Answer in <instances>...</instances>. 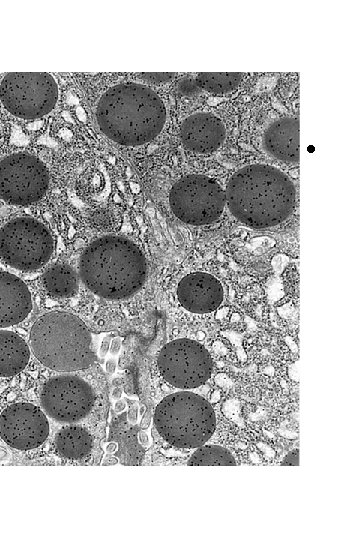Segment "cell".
Wrapping results in <instances>:
<instances>
[{
	"mask_svg": "<svg viewBox=\"0 0 360 540\" xmlns=\"http://www.w3.org/2000/svg\"><path fill=\"white\" fill-rule=\"evenodd\" d=\"M295 186L276 167L252 164L239 169L227 183L226 205L241 223L255 229L285 221L295 205Z\"/></svg>",
	"mask_w": 360,
	"mask_h": 540,
	"instance_id": "6da1fadb",
	"label": "cell"
},
{
	"mask_svg": "<svg viewBox=\"0 0 360 540\" xmlns=\"http://www.w3.org/2000/svg\"><path fill=\"white\" fill-rule=\"evenodd\" d=\"M102 133L124 146H139L153 140L164 127L166 108L149 87L121 83L107 89L96 107Z\"/></svg>",
	"mask_w": 360,
	"mask_h": 540,
	"instance_id": "7a4b0ae2",
	"label": "cell"
},
{
	"mask_svg": "<svg viewBox=\"0 0 360 540\" xmlns=\"http://www.w3.org/2000/svg\"><path fill=\"white\" fill-rule=\"evenodd\" d=\"M83 284L108 300H123L134 295L147 275L142 251L128 238L104 236L83 251L79 263Z\"/></svg>",
	"mask_w": 360,
	"mask_h": 540,
	"instance_id": "3957f363",
	"label": "cell"
},
{
	"mask_svg": "<svg viewBox=\"0 0 360 540\" xmlns=\"http://www.w3.org/2000/svg\"><path fill=\"white\" fill-rule=\"evenodd\" d=\"M29 342L37 360L56 371L87 368L94 358L88 328L80 318L64 311L39 317L31 328Z\"/></svg>",
	"mask_w": 360,
	"mask_h": 540,
	"instance_id": "277c9868",
	"label": "cell"
},
{
	"mask_svg": "<svg viewBox=\"0 0 360 540\" xmlns=\"http://www.w3.org/2000/svg\"><path fill=\"white\" fill-rule=\"evenodd\" d=\"M154 425L158 435L173 447L198 448L211 438L216 415L211 403L201 395L179 391L158 403Z\"/></svg>",
	"mask_w": 360,
	"mask_h": 540,
	"instance_id": "5b68a950",
	"label": "cell"
},
{
	"mask_svg": "<svg viewBox=\"0 0 360 540\" xmlns=\"http://www.w3.org/2000/svg\"><path fill=\"white\" fill-rule=\"evenodd\" d=\"M58 86L48 73L14 72L0 82V101L12 115L21 119H36L55 107Z\"/></svg>",
	"mask_w": 360,
	"mask_h": 540,
	"instance_id": "8992f818",
	"label": "cell"
},
{
	"mask_svg": "<svg viewBox=\"0 0 360 540\" xmlns=\"http://www.w3.org/2000/svg\"><path fill=\"white\" fill-rule=\"evenodd\" d=\"M52 252L50 233L33 218H15L0 230V258L15 269H38L49 260Z\"/></svg>",
	"mask_w": 360,
	"mask_h": 540,
	"instance_id": "52a82bcc",
	"label": "cell"
},
{
	"mask_svg": "<svg viewBox=\"0 0 360 540\" xmlns=\"http://www.w3.org/2000/svg\"><path fill=\"white\" fill-rule=\"evenodd\" d=\"M172 213L190 225H205L216 221L226 206L225 191L214 179L189 174L179 179L169 193Z\"/></svg>",
	"mask_w": 360,
	"mask_h": 540,
	"instance_id": "ba28073f",
	"label": "cell"
},
{
	"mask_svg": "<svg viewBox=\"0 0 360 540\" xmlns=\"http://www.w3.org/2000/svg\"><path fill=\"white\" fill-rule=\"evenodd\" d=\"M157 367L168 385L179 389L202 386L212 373V358L200 343L187 338L168 342L160 350Z\"/></svg>",
	"mask_w": 360,
	"mask_h": 540,
	"instance_id": "9c48e42d",
	"label": "cell"
},
{
	"mask_svg": "<svg viewBox=\"0 0 360 540\" xmlns=\"http://www.w3.org/2000/svg\"><path fill=\"white\" fill-rule=\"evenodd\" d=\"M46 166L31 154L18 152L0 161V198L11 205H29L47 192Z\"/></svg>",
	"mask_w": 360,
	"mask_h": 540,
	"instance_id": "30bf717a",
	"label": "cell"
},
{
	"mask_svg": "<svg viewBox=\"0 0 360 540\" xmlns=\"http://www.w3.org/2000/svg\"><path fill=\"white\" fill-rule=\"evenodd\" d=\"M42 408L52 419L73 423L85 418L95 403L92 387L74 375H58L43 383L40 390Z\"/></svg>",
	"mask_w": 360,
	"mask_h": 540,
	"instance_id": "8fae6325",
	"label": "cell"
},
{
	"mask_svg": "<svg viewBox=\"0 0 360 540\" xmlns=\"http://www.w3.org/2000/svg\"><path fill=\"white\" fill-rule=\"evenodd\" d=\"M48 434V419L34 404L14 403L0 414V437L12 448L35 449L45 442Z\"/></svg>",
	"mask_w": 360,
	"mask_h": 540,
	"instance_id": "7c38bea8",
	"label": "cell"
},
{
	"mask_svg": "<svg viewBox=\"0 0 360 540\" xmlns=\"http://www.w3.org/2000/svg\"><path fill=\"white\" fill-rule=\"evenodd\" d=\"M176 300L188 312L206 314L223 301V287L213 275L195 271L182 277L176 286Z\"/></svg>",
	"mask_w": 360,
	"mask_h": 540,
	"instance_id": "4fadbf2b",
	"label": "cell"
},
{
	"mask_svg": "<svg viewBox=\"0 0 360 540\" xmlns=\"http://www.w3.org/2000/svg\"><path fill=\"white\" fill-rule=\"evenodd\" d=\"M225 138L222 121L211 113H195L184 120L180 139L185 148L197 153H209L220 147Z\"/></svg>",
	"mask_w": 360,
	"mask_h": 540,
	"instance_id": "5bb4252c",
	"label": "cell"
},
{
	"mask_svg": "<svg viewBox=\"0 0 360 540\" xmlns=\"http://www.w3.org/2000/svg\"><path fill=\"white\" fill-rule=\"evenodd\" d=\"M32 309L26 284L14 274L0 271V327L22 322Z\"/></svg>",
	"mask_w": 360,
	"mask_h": 540,
	"instance_id": "9a60e30c",
	"label": "cell"
},
{
	"mask_svg": "<svg viewBox=\"0 0 360 540\" xmlns=\"http://www.w3.org/2000/svg\"><path fill=\"white\" fill-rule=\"evenodd\" d=\"M264 147L273 157L286 161H299V120L284 117L273 122L265 131Z\"/></svg>",
	"mask_w": 360,
	"mask_h": 540,
	"instance_id": "2e32d148",
	"label": "cell"
},
{
	"mask_svg": "<svg viewBox=\"0 0 360 540\" xmlns=\"http://www.w3.org/2000/svg\"><path fill=\"white\" fill-rule=\"evenodd\" d=\"M30 349L18 334L0 330V376H14L27 366Z\"/></svg>",
	"mask_w": 360,
	"mask_h": 540,
	"instance_id": "e0dca14e",
	"label": "cell"
},
{
	"mask_svg": "<svg viewBox=\"0 0 360 540\" xmlns=\"http://www.w3.org/2000/svg\"><path fill=\"white\" fill-rule=\"evenodd\" d=\"M92 438L88 431L79 426H65L55 436L54 446L57 453L70 460L86 457L92 448Z\"/></svg>",
	"mask_w": 360,
	"mask_h": 540,
	"instance_id": "ac0fdd59",
	"label": "cell"
},
{
	"mask_svg": "<svg viewBox=\"0 0 360 540\" xmlns=\"http://www.w3.org/2000/svg\"><path fill=\"white\" fill-rule=\"evenodd\" d=\"M43 284L47 292L56 297L73 295L78 286L75 271L66 264L50 267L43 275Z\"/></svg>",
	"mask_w": 360,
	"mask_h": 540,
	"instance_id": "d6986e66",
	"label": "cell"
},
{
	"mask_svg": "<svg viewBox=\"0 0 360 540\" xmlns=\"http://www.w3.org/2000/svg\"><path fill=\"white\" fill-rule=\"evenodd\" d=\"M242 80V74L237 72H202L193 81L195 87L209 93L223 94L237 88Z\"/></svg>",
	"mask_w": 360,
	"mask_h": 540,
	"instance_id": "ffe728a7",
	"label": "cell"
},
{
	"mask_svg": "<svg viewBox=\"0 0 360 540\" xmlns=\"http://www.w3.org/2000/svg\"><path fill=\"white\" fill-rule=\"evenodd\" d=\"M188 465H235L231 452L224 447L205 445L198 447L188 460Z\"/></svg>",
	"mask_w": 360,
	"mask_h": 540,
	"instance_id": "44dd1931",
	"label": "cell"
},
{
	"mask_svg": "<svg viewBox=\"0 0 360 540\" xmlns=\"http://www.w3.org/2000/svg\"><path fill=\"white\" fill-rule=\"evenodd\" d=\"M240 410H241L240 402L234 398L225 400V402L222 405L223 414L227 418L237 423H239V420H240Z\"/></svg>",
	"mask_w": 360,
	"mask_h": 540,
	"instance_id": "7402d4cb",
	"label": "cell"
},
{
	"mask_svg": "<svg viewBox=\"0 0 360 540\" xmlns=\"http://www.w3.org/2000/svg\"><path fill=\"white\" fill-rule=\"evenodd\" d=\"M142 79L150 83H162L171 80L176 74L171 72L141 73Z\"/></svg>",
	"mask_w": 360,
	"mask_h": 540,
	"instance_id": "603a6c76",
	"label": "cell"
},
{
	"mask_svg": "<svg viewBox=\"0 0 360 540\" xmlns=\"http://www.w3.org/2000/svg\"><path fill=\"white\" fill-rule=\"evenodd\" d=\"M256 446L258 448V450L268 459H272L275 457L276 455V452L275 450L267 445L266 443L262 442V441H259L256 443Z\"/></svg>",
	"mask_w": 360,
	"mask_h": 540,
	"instance_id": "cb8c5ba5",
	"label": "cell"
},
{
	"mask_svg": "<svg viewBox=\"0 0 360 540\" xmlns=\"http://www.w3.org/2000/svg\"><path fill=\"white\" fill-rule=\"evenodd\" d=\"M299 464V450L293 449L283 459L282 465H298Z\"/></svg>",
	"mask_w": 360,
	"mask_h": 540,
	"instance_id": "d4e9b609",
	"label": "cell"
},
{
	"mask_svg": "<svg viewBox=\"0 0 360 540\" xmlns=\"http://www.w3.org/2000/svg\"><path fill=\"white\" fill-rule=\"evenodd\" d=\"M215 382L218 386H220L223 389H228L231 387L232 382L229 380V378L224 374H219L215 378Z\"/></svg>",
	"mask_w": 360,
	"mask_h": 540,
	"instance_id": "484cf974",
	"label": "cell"
},
{
	"mask_svg": "<svg viewBox=\"0 0 360 540\" xmlns=\"http://www.w3.org/2000/svg\"><path fill=\"white\" fill-rule=\"evenodd\" d=\"M288 375L293 381L298 382L299 381V368H298V366L297 365H292L288 370Z\"/></svg>",
	"mask_w": 360,
	"mask_h": 540,
	"instance_id": "4316f807",
	"label": "cell"
},
{
	"mask_svg": "<svg viewBox=\"0 0 360 540\" xmlns=\"http://www.w3.org/2000/svg\"><path fill=\"white\" fill-rule=\"evenodd\" d=\"M221 399V393L219 390H213L209 396V402L211 404L218 403Z\"/></svg>",
	"mask_w": 360,
	"mask_h": 540,
	"instance_id": "83f0119b",
	"label": "cell"
},
{
	"mask_svg": "<svg viewBox=\"0 0 360 540\" xmlns=\"http://www.w3.org/2000/svg\"><path fill=\"white\" fill-rule=\"evenodd\" d=\"M249 459L251 462L259 464L262 462V456L257 452H251L249 454Z\"/></svg>",
	"mask_w": 360,
	"mask_h": 540,
	"instance_id": "f1b7e54d",
	"label": "cell"
},
{
	"mask_svg": "<svg viewBox=\"0 0 360 540\" xmlns=\"http://www.w3.org/2000/svg\"><path fill=\"white\" fill-rule=\"evenodd\" d=\"M238 445H239L238 447L241 448V449L247 448V445L242 443V442H239Z\"/></svg>",
	"mask_w": 360,
	"mask_h": 540,
	"instance_id": "f546056e",
	"label": "cell"
}]
</instances>
